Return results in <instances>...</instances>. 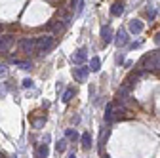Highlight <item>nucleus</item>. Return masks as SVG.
<instances>
[{
    "mask_svg": "<svg viewBox=\"0 0 160 158\" xmlns=\"http://www.w3.org/2000/svg\"><path fill=\"white\" fill-rule=\"evenodd\" d=\"M99 69H101V59H99V57H92L90 59V71L92 72H99Z\"/></svg>",
    "mask_w": 160,
    "mask_h": 158,
    "instance_id": "nucleus-13",
    "label": "nucleus"
},
{
    "mask_svg": "<svg viewBox=\"0 0 160 158\" xmlns=\"http://www.w3.org/2000/svg\"><path fill=\"white\" fill-rule=\"evenodd\" d=\"M52 46H53V36H40V38H36V52L38 53H48L50 50H52Z\"/></svg>",
    "mask_w": 160,
    "mask_h": 158,
    "instance_id": "nucleus-2",
    "label": "nucleus"
},
{
    "mask_svg": "<svg viewBox=\"0 0 160 158\" xmlns=\"http://www.w3.org/2000/svg\"><path fill=\"white\" fill-rule=\"evenodd\" d=\"M101 40H103V44H109V42L112 40V29H111L109 25H105V27L101 29Z\"/></svg>",
    "mask_w": 160,
    "mask_h": 158,
    "instance_id": "nucleus-10",
    "label": "nucleus"
},
{
    "mask_svg": "<svg viewBox=\"0 0 160 158\" xmlns=\"http://www.w3.org/2000/svg\"><path fill=\"white\" fill-rule=\"evenodd\" d=\"M112 120H114V111H112V103H109L105 109V122H112Z\"/></svg>",
    "mask_w": 160,
    "mask_h": 158,
    "instance_id": "nucleus-14",
    "label": "nucleus"
},
{
    "mask_svg": "<svg viewBox=\"0 0 160 158\" xmlns=\"http://www.w3.org/2000/svg\"><path fill=\"white\" fill-rule=\"evenodd\" d=\"M55 149H57V152H63V151L67 149V137H63V139H59V141L55 143Z\"/></svg>",
    "mask_w": 160,
    "mask_h": 158,
    "instance_id": "nucleus-15",
    "label": "nucleus"
},
{
    "mask_svg": "<svg viewBox=\"0 0 160 158\" xmlns=\"http://www.w3.org/2000/svg\"><path fill=\"white\" fill-rule=\"evenodd\" d=\"M72 95H74V90H72V88H69V90L65 91V95L61 97V99H63V103H69V101L72 99Z\"/></svg>",
    "mask_w": 160,
    "mask_h": 158,
    "instance_id": "nucleus-18",
    "label": "nucleus"
},
{
    "mask_svg": "<svg viewBox=\"0 0 160 158\" xmlns=\"http://www.w3.org/2000/svg\"><path fill=\"white\" fill-rule=\"evenodd\" d=\"M15 65H17L19 69H23V71L31 69V63H27V61H15Z\"/></svg>",
    "mask_w": 160,
    "mask_h": 158,
    "instance_id": "nucleus-20",
    "label": "nucleus"
},
{
    "mask_svg": "<svg viewBox=\"0 0 160 158\" xmlns=\"http://www.w3.org/2000/svg\"><path fill=\"white\" fill-rule=\"evenodd\" d=\"M158 55H160V52H158Z\"/></svg>",
    "mask_w": 160,
    "mask_h": 158,
    "instance_id": "nucleus-32",
    "label": "nucleus"
},
{
    "mask_svg": "<svg viewBox=\"0 0 160 158\" xmlns=\"http://www.w3.org/2000/svg\"><path fill=\"white\" fill-rule=\"evenodd\" d=\"M103 158H109V156H103Z\"/></svg>",
    "mask_w": 160,
    "mask_h": 158,
    "instance_id": "nucleus-31",
    "label": "nucleus"
},
{
    "mask_svg": "<svg viewBox=\"0 0 160 158\" xmlns=\"http://www.w3.org/2000/svg\"><path fill=\"white\" fill-rule=\"evenodd\" d=\"M65 137H67V139H78V133H76V130H72V128H69L67 131H65Z\"/></svg>",
    "mask_w": 160,
    "mask_h": 158,
    "instance_id": "nucleus-19",
    "label": "nucleus"
},
{
    "mask_svg": "<svg viewBox=\"0 0 160 158\" xmlns=\"http://www.w3.org/2000/svg\"><path fill=\"white\" fill-rule=\"evenodd\" d=\"M122 13H124V2H122V0H116V2L111 6V15L120 17Z\"/></svg>",
    "mask_w": 160,
    "mask_h": 158,
    "instance_id": "nucleus-8",
    "label": "nucleus"
},
{
    "mask_svg": "<svg viewBox=\"0 0 160 158\" xmlns=\"http://www.w3.org/2000/svg\"><path fill=\"white\" fill-rule=\"evenodd\" d=\"M78 2H80V0H71V6L74 8V6H78Z\"/></svg>",
    "mask_w": 160,
    "mask_h": 158,
    "instance_id": "nucleus-27",
    "label": "nucleus"
},
{
    "mask_svg": "<svg viewBox=\"0 0 160 158\" xmlns=\"http://www.w3.org/2000/svg\"><path fill=\"white\" fill-rule=\"evenodd\" d=\"M130 32H133V34L143 32V23L139 21V19H132L130 21Z\"/></svg>",
    "mask_w": 160,
    "mask_h": 158,
    "instance_id": "nucleus-11",
    "label": "nucleus"
},
{
    "mask_svg": "<svg viewBox=\"0 0 160 158\" xmlns=\"http://www.w3.org/2000/svg\"><path fill=\"white\" fill-rule=\"evenodd\" d=\"M32 86V80H31V78H25V80H23V88H31Z\"/></svg>",
    "mask_w": 160,
    "mask_h": 158,
    "instance_id": "nucleus-24",
    "label": "nucleus"
},
{
    "mask_svg": "<svg viewBox=\"0 0 160 158\" xmlns=\"http://www.w3.org/2000/svg\"><path fill=\"white\" fill-rule=\"evenodd\" d=\"M80 147H82L84 151H88V149L92 147V135H90L88 131H84L82 135H80Z\"/></svg>",
    "mask_w": 160,
    "mask_h": 158,
    "instance_id": "nucleus-9",
    "label": "nucleus"
},
{
    "mask_svg": "<svg viewBox=\"0 0 160 158\" xmlns=\"http://www.w3.org/2000/svg\"><path fill=\"white\" fill-rule=\"evenodd\" d=\"M4 76H8V67L0 65V78H4Z\"/></svg>",
    "mask_w": 160,
    "mask_h": 158,
    "instance_id": "nucleus-21",
    "label": "nucleus"
},
{
    "mask_svg": "<svg viewBox=\"0 0 160 158\" xmlns=\"http://www.w3.org/2000/svg\"><path fill=\"white\" fill-rule=\"evenodd\" d=\"M12 158H17V156H15V154H13V156H12Z\"/></svg>",
    "mask_w": 160,
    "mask_h": 158,
    "instance_id": "nucleus-29",
    "label": "nucleus"
},
{
    "mask_svg": "<svg viewBox=\"0 0 160 158\" xmlns=\"http://www.w3.org/2000/svg\"><path fill=\"white\" fill-rule=\"evenodd\" d=\"M0 31H2V25H0Z\"/></svg>",
    "mask_w": 160,
    "mask_h": 158,
    "instance_id": "nucleus-30",
    "label": "nucleus"
},
{
    "mask_svg": "<svg viewBox=\"0 0 160 158\" xmlns=\"http://www.w3.org/2000/svg\"><path fill=\"white\" fill-rule=\"evenodd\" d=\"M86 59H88V50H86V48H80V50L72 55V63H74V65H84Z\"/></svg>",
    "mask_w": 160,
    "mask_h": 158,
    "instance_id": "nucleus-5",
    "label": "nucleus"
},
{
    "mask_svg": "<svg viewBox=\"0 0 160 158\" xmlns=\"http://www.w3.org/2000/svg\"><path fill=\"white\" fill-rule=\"evenodd\" d=\"M141 65H143L147 71H158V69H160V55H158V52L147 53V55L141 59Z\"/></svg>",
    "mask_w": 160,
    "mask_h": 158,
    "instance_id": "nucleus-1",
    "label": "nucleus"
},
{
    "mask_svg": "<svg viewBox=\"0 0 160 158\" xmlns=\"http://www.w3.org/2000/svg\"><path fill=\"white\" fill-rule=\"evenodd\" d=\"M19 50L23 53H31L36 50V38H23V40H19Z\"/></svg>",
    "mask_w": 160,
    "mask_h": 158,
    "instance_id": "nucleus-3",
    "label": "nucleus"
},
{
    "mask_svg": "<svg viewBox=\"0 0 160 158\" xmlns=\"http://www.w3.org/2000/svg\"><path fill=\"white\" fill-rule=\"evenodd\" d=\"M147 15H149V19L152 21V19H154V15H156V10H154V8H149V10H147Z\"/></svg>",
    "mask_w": 160,
    "mask_h": 158,
    "instance_id": "nucleus-22",
    "label": "nucleus"
},
{
    "mask_svg": "<svg viewBox=\"0 0 160 158\" xmlns=\"http://www.w3.org/2000/svg\"><path fill=\"white\" fill-rule=\"evenodd\" d=\"M88 72H90V67H86V65H78V67L72 69V76H74L76 82H84Z\"/></svg>",
    "mask_w": 160,
    "mask_h": 158,
    "instance_id": "nucleus-4",
    "label": "nucleus"
},
{
    "mask_svg": "<svg viewBox=\"0 0 160 158\" xmlns=\"http://www.w3.org/2000/svg\"><path fill=\"white\" fill-rule=\"evenodd\" d=\"M114 42H116L118 48H120V46H126V44H128V32H126L124 29H120V31L116 32V36H114Z\"/></svg>",
    "mask_w": 160,
    "mask_h": 158,
    "instance_id": "nucleus-7",
    "label": "nucleus"
},
{
    "mask_svg": "<svg viewBox=\"0 0 160 158\" xmlns=\"http://www.w3.org/2000/svg\"><path fill=\"white\" fill-rule=\"evenodd\" d=\"M15 42V38L12 34H6V36H0V52H8Z\"/></svg>",
    "mask_w": 160,
    "mask_h": 158,
    "instance_id": "nucleus-6",
    "label": "nucleus"
},
{
    "mask_svg": "<svg viewBox=\"0 0 160 158\" xmlns=\"http://www.w3.org/2000/svg\"><path fill=\"white\" fill-rule=\"evenodd\" d=\"M65 27H67V25H65V21H63V23H61V21L55 23V27H53V34H61V32L65 31Z\"/></svg>",
    "mask_w": 160,
    "mask_h": 158,
    "instance_id": "nucleus-17",
    "label": "nucleus"
},
{
    "mask_svg": "<svg viewBox=\"0 0 160 158\" xmlns=\"http://www.w3.org/2000/svg\"><path fill=\"white\" fill-rule=\"evenodd\" d=\"M141 46V42H133V44H130V48H139Z\"/></svg>",
    "mask_w": 160,
    "mask_h": 158,
    "instance_id": "nucleus-26",
    "label": "nucleus"
},
{
    "mask_svg": "<svg viewBox=\"0 0 160 158\" xmlns=\"http://www.w3.org/2000/svg\"><path fill=\"white\" fill-rule=\"evenodd\" d=\"M130 91H132V88H128L126 84H122V86L118 88V93H116V95H118V99H122V101H124V99H128Z\"/></svg>",
    "mask_w": 160,
    "mask_h": 158,
    "instance_id": "nucleus-12",
    "label": "nucleus"
},
{
    "mask_svg": "<svg viewBox=\"0 0 160 158\" xmlns=\"http://www.w3.org/2000/svg\"><path fill=\"white\" fill-rule=\"evenodd\" d=\"M48 152H50V151H48V145H46V143L38 147V158H48Z\"/></svg>",
    "mask_w": 160,
    "mask_h": 158,
    "instance_id": "nucleus-16",
    "label": "nucleus"
},
{
    "mask_svg": "<svg viewBox=\"0 0 160 158\" xmlns=\"http://www.w3.org/2000/svg\"><path fill=\"white\" fill-rule=\"evenodd\" d=\"M82 10H84V2L80 0V2H78V6H76V15H80V13H82Z\"/></svg>",
    "mask_w": 160,
    "mask_h": 158,
    "instance_id": "nucleus-23",
    "label": "nucleus"
},
{
    "mask_svg": "<svg viewBox=\"0 0 160 158\" xmlns=\"http://www.w3.org/2000/svg\"><path fill=\"white\" fill-rule=\"evenodd\" d=\"M154 42L160 46V31H158V32H156V36H154Z\"/></svg>",
    "mask_w": 160,
    "mask_h": 158,
    "instance_id": "nucleus-25",
    "label": "nucleus"
},
{
    "mask_svg": "<svg viewBox=\"0 0 160 158\" xmlns=\"http://www.w3.org/2000/svg\"><path fill=\"white\" fill-rule=\"evenodd\" d=\"M69 158H76V154H69Z\"/></svg>",
    "mask_w": 160,
    "mask_h": 158,
    "instance_id": "nucleus-28",
    "label": "nucleus"
}]
</instances>
